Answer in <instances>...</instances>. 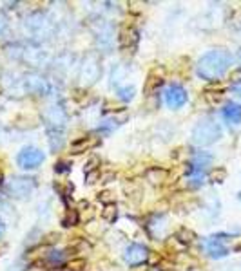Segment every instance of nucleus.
<instances>
[{"label":"nucleus","mask_w":241,"mask_h":271,"mask_svg":"<svg viewBox=\"0 0 241 271\" xmlns=\"http://www.w3.org/2000/svg\"><path fill=\"white\" fill-rule=\"evenodd\" d=\"M69 170H71V165L66 163V161H60V163L55 165V172H58V174H64V172H69Z\"/></svg>","instance_id":"28"},{"label":"nucleus","mask_w":241,"mask_h":271,"mask_svg":"<svg viewBox=\"0 0 241 271\" xmlns=\"http://www.w3.org/2000/svg\"><path fill=\"white\" fill-rule=\"evenodd\" d=\"M28 26L29 29L33 31L36 36H45V34L51 31V24L49 20L42 15V13H36V15H31L28 20Z\"/></svg>","instance_id":"10"},{"label":"nucleus","mask_w":241,"mask_h":271,"mask_svg":"<svg viewBox=\"0 0 241 271\" xmlns=\"http://www.w3.org/2000/svg\"><path fill=\"white\" fill-rule=\"evenodd\" d=\"M96 165H100V159H96V157L89 159V163L85 165V174H91V172H96V170H98V168H96Z\"/></svg>","instance_id":"27"},{"label":"nucleus","mask_w":241,"mask_h":271,"mask_svg":"<svg viewBox=\"0 0 241 271\" xmlns=\"http://www.w3.org/2000/svg\"><path fill=\"white\" fill-rule=\"evenodd\" d=\"M118 217V210H116V205H105L103 210H102V219L107 222H114Z\"/></svg>","instance_id":"20"},{"label":"nucleus","mask_w":241,"mask_h":271,"mask_svg":"<svg viewBox=\"0 0 241 271\" xmlns=\"http://www.w3.org/2000/svg\"><path fill=\"white\" fill-rule=\"evenodd\" d=\"M147 181L151 184H154V186H160V184L169 181V172L165 168H158V166L149 168L147 170Z\"/></svg>","instance_id":"14"},{"label":"nucleus","mask_w":241,"mask_h":271,"mask_svg":"<svg viewBox=\"0 0 241 271\" xmlns=\"http://www.w3.org/2000/svg\"><path fill=\"white\" fill-rule=\"evenodd\" d=\"M4 232H6V226H4V222L0 221V237L4 235Z\"/></svg>","instance_id":"33"},{"label":"nucleus","mask_w":241,"mask_h":271,"mask_svg":"<svg viewBox=\"0 0 241 271\" xmlns=\"http://www.w3.org/2000/svg\"><path fill=\"white\" fill-rule=\"evenodd\" d=\"M96 177H100V170H96V172H91V174H87V183H89V184L96 183Z\"/></svg>","instance_id":"30"},{"label":"nucleus","mask_w":241,"mask_h":271,"mask_svg":"<svg viewBox=\"0 0 241 271\" xmlns=\"http://www.w3.org/2000/svg\"><path fill=\"white\" fill-rule=\"evenodd\" d=\"M118 40H120V45L125 47V49H127V47H135L136 42H138V31H136V28H133V26H124L122 31H120Z\"/></svg>","instance_id":"13"},{"label":"nucleus","mask_w":241,"mask_h":271,"mask_svg":"<svg viewBox=\"0 0 241 271\" xmlns=\"http://www.w3.org/2000/svg\"><path fill=\"white\" fill-rule=\"evenodd\" d=\"M17 163L18 166H22L26 170H34V168H38V166L44 163V152L34 149V147H26V149H22V152L18 154Z\"/></svg>","instance_id":"4"},{"label":"nucleus","mask_w":241,"mask_h":271,"mask_svg":"<svg viewBox=\"0 0 241 271\" xmlns=\"http://www.w3.org/2000/svg\"><path fill=\"white\" fill-rule=\"evenodd\" d=\"M205 248H207V253L212 257V259H221V257H225V255L229 253V249H227V246H225L223 242H221V237H210L207 241V244H205Z\"/></svg>","instance_id":"11"},{"label":"nucleus","mask_w":241,"mask_h":271,"mask_svg":"<svg viewBox=\"0 0 241 271\" xmlns=\"http://www.w3.org/2000/svg\"><path fill=\"white\" fill-rule=\"evenodd\" d=\"M135 87H124V89H120L118 90V98L120 100H124V101H131L133 98H135Z\"/></svg>","instance_id":"24"},{"label":"nucleus","mask_w":241,"mask_h":271,"mask_svg":"<svg viewBox=\"0 0 241 271\" xmlns=\"http://www.w3.org/2000/svg\"><path fill=\"white\" fill-rule=\"evenodd\" d=\"M98 199H100V203H103V206H105V205H114L116 197H114V194H112V192H109V190H103V192H100V194H98Z\"/></svg>","instance_id":"25"},{"label":"nucleus","mask_w":241,"mask_h":271,"mask_svg":"<svg viewBox=\"0 0 241 271\" xmlns=\"http://www.w3.org/2000/svg\"><path fill=\"white\" fill-rule=\"evenodd\" d=\"M147 259H149V249L145 246H141V244H131L124 253V260L129 266H140Z\"/></svg>","instance_id":"9"},{"label":"nucleus","mask_w":241,"mask_h":271,"mask_svg":"<svg viewBox=\"0 0 241 271\" xmlns=\"http://www.w3.org/2000/svg\"><path fill=\"white\" fill-rule=\"evenodd\" d=\"M240 78H241V69L230 74V80H232V82H240Z\"/></svg>","instance_id":"31"},{"label":"nucleus","mask_w":241,"mask_h":271,"mask_svg":"<svg viewBox=\"0 0 241 271\" xmlns=\"http://www.w3.org/2000/svg\"><path fill=\"white\" fill-rule=\"evenodd\" d=\"M100 145V138L96 136H87V138H80L78 141H74L71 145V150L74 154H82V152H87V150H93Z\"/></svg>","instance_id":"12"},{"label":"nucleus","mask_w":241,"mask_h":271,"mask_svg":"<svg viewBox=\"0 0 241 271\" xmlns=\"http://www.w3.org/2000/svg\"><path fill=\"white\" fill-rule=\"evenodd\" d=\"M84 268H85L84 259H73L66 264V270L64 271H84Z\"/></svg>","instance_id":"23"},{"label":"nucleus","mask_w":241,"mask_h":271,"mask_svg":"<svg viewBox=\"0 0 241 271\" xmlns=\"http://www.w3.org/2000/svg\"><path fill=\"white\" fill-rule=\"evenodd\" d=\"M6 31H7V18L0 13V38H4Z\"/></svg>","instance_id":"29"},{"label":"nucleus","mask_w":241,"mask_h":271,"mask_svg":"<svg viewBox=\"0 0 241 271\" xmlns=\"http://www.w3.org/2000/svg\"><path fill=\"white\" fill-rule=\"evenodd\" d=\"M238 199H240V201H241V192H240V194H238Z\"/></svg>","instance_id":"34"},{"label":"nucleus","mask_w":241,"mask_h":271,"mask_svg":"<svg viewBox=\"0 0 241 271\" xmlns=\"http://www.w3.org/2000/svg\"><path fill=\"white\" fill-rule=\"evenodd\" d=\"M223 118L225 121L230 123V125L241 123V105H238V103H227L223 109Z\"/></svg>","instance_id":"15"},{"label":"nucleus","mask_w":241,"mask_h":271,"mask_svg":"<svg viewBox=\"0 0 241 271\" xmlns=\"http://www.w3.org/2000/svg\"><path fill=\"white\" fill-rule=\"evenodd\" d=\"M147 271H163L160 266H151V268H147Z\"/></svg>","instance_id":"32"},{"label":"nucleus","mask_w":241,"mask_h":271,"mask_svg":"<svg viewBox=\"0 0 241 271\" xmlns=\"http://www.w3.org/2000/svg\"><path fill=\"white\" fill-rule=\"evenodd\" d=\"M221 138V127L212 120H203L192 130V143L198 147H207Z\"/></svg>","instance_id":"2"},{"label":"nucleus","mask_w":241,"mask_h":271,"mask_svg":"<svg viewBox=\"0 0 241 271\" xmlns=\"http://www.w3.org/2000/svg\"><path fill=\"white\" fill-rule=\"evenodd\" d=\"M221 98H223V94L221 92H214V90H205V100L210 103V105H216V103H219L221 101Z\"/></svg>","instance_id":"26"},{"label":"nucleus","mask_w":241,"mask_h":271,"mask_svg":"<svg viewBox=\"0 0 241 271\" xmlns=\"http://www.w3.org/2000/svg\"><path fill=\"white\" fill-rule=\"evenodd\" d=\"M208 179L212 181V183H223L225 179H227V170L218 166V168H214L210 174H208Z\"/></svg>","instance_id":"22"},{"label":"nucleus","mask_w":241,"mask_h":271,"mask_svg":"<svg viewBox=\"0 0 241 271\" xmlns=\"http://www.w3.org/2000/svg\"><path fill=\"white\" fill-rule=\"evenodd\" d=\"M0 179H2V172H0Z\"/></svg>","instance_id":"35"},{"label":"nucleus","mask_w":241,"mask_h":271,"mask_svg":"<svg viewBox=\"0 0 241 271\" xmlns=\"http://www.w3.org/2000/svg\"><path fill=\"white\" fill-rule=\"evenodd\" d=\"M176 239H178L181 244H191L194 242V239H196V233L189 230V228H181L178 233H176Z\"/></svg>","instance_id":"19"},{"label":"nucleus","mask_w":241,"mask_h":271,"mask_svg":"<svg viewBox=\"0 0 241 271\" xmlns=\"http://www.w3.org/2000/svg\"><path fill=\"white\" fill-rule=\"evenodd\" d=\"M212 163V155L207 154V152H198L196 155H194V159H192L191 165L196 168V170H202L203 166H207Z\"/></svg>","instance_id":"17"},{"label":"nucleus","mask_w":241,"mask_h":271,"mask_svg":"<svg viewBox=\"0 0 241 271\" xmlns=\"http://www.w3.org/2000/svg\"><path fill=\"white\" fill-rule=\"evenodd\" d=\"M78 221H80V211L71 208V210L66 211V215H64V219H62V224L66 228H71V226H76Z\"/></svg>","instance_id":"18"},{"label":"nucleus","mask_w":241,"mask_h":271,"mask_svg":"<svg viewBox=\"0 0 241 271\" xmlns=\"http://www.w3.org/2000/svg\"><path fill=\"white\" fill-rule=\"evenodd\" d=\"M20 87H22L24 92L28 94H36V96H44L49 92V85L45 82L44 78L38 76V74H28L20 80Z\"/></svg>","instance_id":"6"},{"label":"nucleus","mask_w":241,"mask_h":271,"mask_svg":"<svg viewBox=\"0 0 241 271\" xmlns=\"http://www.w3.org/2000/svg\"><path fill=\"white\" fill-rule=\"evenodd\" d=\"M100 76V63H98V58L96 56H87L84 61V65L80 69V83L84 87H89L98 80Z\"/></svg>","instance_id":"5"},{"label":"nucleus","mask_w":241,"mask_h":271,"mask_svg":"<svg viewBox=\"0 0 241 271\" xmlns=\"http://www.w3.org/2000/svg\"><path fill=\"white\" fill-rule=\"evenodd\" d=\"M49 141H51V149L58 150L62 147L64 138H62V130H49Z\"/></svg>","instance_id":"21"},{"label":"nucleus","mask_w":241,"mask_h":271,"mask_svg":"<svg viewBox=\"0 0 241 271\" xmlns=\"http://www.w3.org/2000/svg\"><path fill=\"white\" fill-rule=\"evenodd\" d=\"M165 103L171 109H179L187 103V90L181 85H171L165 89Z\"/></svg>","instance_id":"8"},{"label":"nucleus","mask_w":241,"mask_h":271,"mask_svg":"<svg viewBox=\"0 0 241 271\" xmlns=\"http://www.w3.org/2000/svg\"><path fill=\"white\" fill-rule=\"evenodd\" d=\"M34 188H36V183L34 179H29V177H13L7 183V192L13 199H28L34 192Z\"/></svg>","instance_id":"3"},{"label":"nucleus","mask_w":241,"mask_h":271,"mask_svg":"<svg viewBox=\"0 0 241 271\" xmlns=\"http://www.w3.org/2000/svg\"><path fill=\"white\" fill-rule=\"evenodd\" d=\"M230 61H232V56H230L229 51L225 49L208 51L207 55H203L200 58V61H198V74L203 80H208V82L219 80L227 72Z\"/></svg>","instance_id":"1"},{"label":"nucleus","mask_w":241,"mask_h":271,"mask_svg":"<svg viewBox=\"0 0 241 271\" xmlns=\"http://www.w3.org/2000/svg\"><path fill=\"white\" fill-rule=\"evenodd\" d=\"M163 83V78H162V74H158V69H154V71L147 76V80H145V85H143V92H145L147 96L149 94H152L154 90H158V87Z\"/></svg>","instance_id":"16"},{"label":"nucleus","mask_w":241,"mask_h":271,"mask_svg":"<svg viewBox=\"0 0 241 271\" xmlns=\"http://www.w3.org/2000/svg\"><path fill=\"white\" fill-rule=\"evenodd\" d=\"M42 118H44V121L51 127V130H60V128L66 125V121H68L66 111H64L62 107H56V105L45 107V111L42 112Z\"/></svg>","instance_id":"7"}]
</instances>
